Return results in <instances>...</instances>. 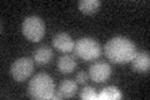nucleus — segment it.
Listing matches in <instances>:
<instances>
[{
  "mask_svg": "<svg viewBox=\"0 0 150 100\" xmlns=\"http://www.w3.org/2000/svg\"><path fill=\"white\" fill-rule=\"evenodd\" d=\"M53 50L48 45H40L39 48H36L34 54H33V59L38 65H45L49 64L51 59H53Z\"/></svg>",
  "mask_w": 150,
  "mask_h": 100,
  "instance_id": "nucleus-9",
  "label": "nucleus"
},
{
  "mask_svg": "<svg viewBox=\"0 0 150 100\" xmlns=\"http://www.w3.org/2000/svg\"><path fill=\"white\" fill-rule=\"evenodd\" d=\"M88 78H89L88 73H85V71H79V73H76L75 80H76V83H79V84H85L88 82Z\"/></svg>",
  "mask_w": 150,
  "mask_h": 100,
  "instance_id": "nucleus-15",
  "label": "nucleus"
},
{
  "mask_svg": "<svg viewBox=\"0 0 150 100\" xmlns=\"http://www.w3.org/2000/svg\"><path fill=\"white\" fill-rule=\"evenodd\" d=\"M34 69V59H30L28 56L16 59L10 66V74L16 82H24L33 73Z\"/></svg>",
  "mask_w": 150,
  "mask_h": 100,
  "instance_id": "nucleus-5",
  "label": "nucleus"
},
{
  "mask_svg": "<svg viewBox=\"0 0 150 100\" xmlns=\"http://www.w3.org/2000/svg\"><path fill=\"white\" fill-rule=\"evenodd\" d=\"M123 94L120 93V90L116 87H106L104 89H101V91L98 94V99L108 100V99H121Z\"/></svg>",
  "mask_w": 150,
  "mask_h": 100,
  "instance_id": "nucleus-13",
  "label": "nucleus"
},
{
  "mask_svg": "<svg viewBox=\"0 0 150 100\" xmlns=\"http://www.w3.org/2000/svg\"><path fill=\"white\" fill-rule=\"evenodd\" d=\"M130 63L133 69L138 73H148L150 69V58L148 53H137Z\"/></svg>",
  "mask_w": 150,
  "mask_h": 100,
  "instance_id": "nucleus-10",
  "label": "nucleus"
},
{
  "mask_svg": "<svg viewBox=\"0 0 150 100\" xmlns=\"http://www.w3.org/2000/svg\"><path fill=\"white\" fill-rule=\"evenodd\" d=\"M74 53L84 60H94L101 54V46L96 39L84 36L78 39L75 43Z\"/></svg>",
  "mask_w": 150,
  "mask_h": 100,
  "instance_id": "nucleus-3",
  "label": "nucleus"
},
{
  "mask_svg": "<svg viewBox=\"0 0 150 100\" xmlns=\"http://www.w3.org/2000/svg\"><path fill=\"white\" fill-rule=\"evenodd\" d=\"M100 0H80L78 8L84 14H94L100 8Z\"/></svg>",
  "mask_w": 150,
  "mask_h": 100,
  "instance_id": "nucleus-12",
  "label": "nucleus"
},
{
  "mask_svg": "<svg viewBox=\"0 0 150 100\" xmlns=\"http://www.w3.org/2000/svg\"><path fill=\"white\" fill-rule=\"evenodd\" d=\"M80 98L81 99H98V94L95 91V89L93 87H84L80 90Z\"/></svg>",
  "mask_w": 150,
  "mask_h": 100,
  "instance_id": "nucleus-14",
  "label": "nucleus"
},
{
  "mask_svg": "<svg viewBox=\"0 0 150 100\" xmlns=\"http://www.w3.org/2000/svg\"><path fill=\"white\" fill-rule=\"evenodd\" d=\"M104 50H105L106 58L116 64L130 63L131 59L138 53L135 44L125 36L111 38L105 44Z\"/></svg>",
  "mask_w": 150,
  "mask_h": 100,
  "instance_id": "nucleus-1",
  "label": "nucleus"
},
{
  "mask_svg": "<svg viewBox=\"0 0 150 100\" xmlns=\"http://www.w3.org/2000/svg\"><path fill=\"white\" fill-rule=\"evenodd\" d=\"M89 77L95 83H104L111 75V66L105 61H95L89 66Z\"/></svg>",
  "mask_w": 150,
  "mask_h": 100,
  "instance_id": "nucleus-6",
  "label": "nucleus"
},
{
  "mask_svg": "<svg viewBox=\"0 0 150 100\" xmlns=\"http://www.w3.org/2000/svg\"><path fill=\"white\" fill-rule=\"evenodd\" d=\"M76 65L78 63H76V59H75V55L67 54V53L62 56H59L58 61H56V66H58L60 73H63V74L73 73V70L76 68Z\"/></svg>",
  "mask_w": 150,
  "mask_h": 100,
  "instance_id": "nucleus-8",
  "label": "nucleus"
},
{
  "mask_svg": "<svg viewBox=\"0 0 150 100\" xmlns=\"http://www.w3.org/2000/svg\"><path fill=\"white\" fill-rule=\"evenodd\" d=\"M21 31L28 40L36 43L45 34V24L38 15L26 16L21 24Z\"/></svg>",
  "mask_w": 150,
  "mask_h": 100,
  "instance_id": "nucleus-4",
  "label": "nucleus"
},
{
  "mask_svg": "<svg viewBox=\"0 0 150 100\" xmlns=\"http://www.w3.org/2000/svg\"><path fill=\"white\" fill-rule=\"evenodd\" d=\"M54 93V80L46 73L35 74L28 85V94L34 99H51Z\"/></svg>",
  "mask_w": 150,
  "mask_h": 100,
  "instance_id": "nucleus-2",
  "label": "nucleus"
},
{
  "mask_svg": "<svg viewBox=\"0 0 150 100\" xmlns=\"http://www.w3.org/2000/svg\"><path fill=\"white\" fill-rule=\"evenodd\" d=\"M53 45L55 46V49H58L59 51L63 53H70L74 50L75 41L73 40V38L70 36L68 33H58L53 36Z\"/></svg>",
  "mask_w": 150,
  "mask_h": 100,
  "instance_id": "nucleus-7",
  "label": "nucleus"
},
{
  "mask_svg": "<svg viewBox=\"0 0 150 100\" xmlns=\"http://www.w3.org/2000/svg\"><path fill=\"white\" fill-rule=\"evenodd\" d=\"M78 90V83L73 79H64L58 87V91L62 98H73L76 94Z\"/></svg>",
  "mask_w": 150,
  "mask_h": 100,
  "instance_id": "nucleus-11",
  "label": "nucleus"
}]
</instances>
